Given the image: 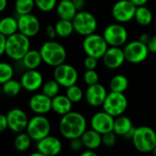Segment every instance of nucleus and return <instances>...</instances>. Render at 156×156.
<instances>
[{
    "label": "nucleus",
    "mask_w": 156,
    "mask_h": 156,
    "mask_svg": "<svg viewBox=\"0 0 156 156\" xmlns=\"http://www.w3.org/2000/svg\"><path fill=\"white\" fill-rule=\"evenodd\" d=\"M8 5V0H0V11L3 12Z\"/></svg>",
    "instance_id": "8fccbe9b"
},
{
    "label": "nucleus",
    "mask_w": 156,
    "mask_h": 156,
    "mask_svg": "<svg viewBox=\"0 0 156 156\" xmlns=\"http://www.w3.org/2000/svg\"><path fill=\"white\" fill-rule=\"evenodd\" d=\"M28 156H47V155H46V154H42V153H40V152H38V151H37V152H35V153L30 154Z\"/></svg>",
    "instance_id": "3c124183"
},
{
    "label": "nucleus",
    "mask_w": 156,
    "mask_h": 156,
    "mask_svg": "<svg viewBox=\"0 0 156 156\" xmlns=\"http://www.w3.org/2000/svg\"><path fill=\"white\" fill-rule=\"evenodd\" d=\"M114 120V117L104 110L96 112L90 118V128L98 131L101 135L110 131H113Z\"/></svg>",
    "instance_id": "2eb2a0df"
},
{
    "label": "nucleus",
    "mask_w": 156,
    "mask_h": 156,
    "mask_svg": "<svg viewBox=\"0 0 156 156\" xmlns=\"http://www.w3.org/2000/svg\"><path fill=\"white\" fill-rule=\"evenodd\" d=\"M136 7L138 6H145L148 2V0H130Z\"/></svg>",
    "instance_id": "de8ad7c7"
},
{
    "label": "nucleus",
    "mask_w": 156,
    "mask_h": 156,
    "mask_svg": "<svg viewBox=\"0 0 156 156\" xmlns=\"http://www.w3.org/2000/svg\"><path fill=\"white\" fill-rule=\"evenodd\" d=\"M123 51L126 62L133 64L144 62L150 53L147 44L140 41L139 40L127 42L123 46Z\"/></svg>",
    "instance_id": "9d476101"
},
{
    "label": "nucleus",
    "mask_w": 156,
    "mask_h": 156,
    "mask_svg": "<svg viewBox=\"0 0 156 156\" xmlns=\"http://www.w3.org/2000/svg\"><path fill=\"white\" fill-rule=\"evenodd\" d=\"M80 156H99L98 155V154L97 153H95L94 152V150H86V151H84V152H82Z\"/></svg>",
    "instance_id": "09e8293b"
},
{
    "label": "nucleus",
    "mask_w": 156,
    "mask_h": 156,
    "mask_svg": "<svg viewBox=\"0 0 156 156\" xmlns=\"http://www.w3.org/2000/svg\"><path fill=\"white\" fill-rule=\"evenodd\" d=\"M20 62L26 70H34L40 66L43 59L39 50L37 51L35 49H30Z\"/></svg>",
    "instance_id": "393cba45"
},
{
    "label": "nucleus",
    "mask_w": 156,
    "mask_h": 156,
    "mask_svg": "<svg viewBox=\"0 0 156 156\" xmlns=\"http://www.w3.org/2000/svg\"><path fill=\"white\" fill-rule=\"evenodd\" d=\"M136 8L130 0H118L112 7V15L116 22L127 23L134 19Z\"/></svg>",
    "instance_id": "f8f14e48"
},
{
    "label": "nucleus",
    "mask_w": 156,
    "mask_h": 156,
    "mask_svg": "<svg viewBox=\"0 0 156 156\" xmlns=\"http://www.w3.org/2000/svg\"><path fill=\"white\" fill-rule=\"evenodd\" d=\"M58 130L61 136L67 140L70 141L80 138L87 130V120L83 114L77 111H70L61 116Z\"/></svg>",
    "instance_id": "f257e3e1"
},
{
    "label": "nucleus",
    "mask_w": 156,
    "mask_h": 156,
    "mask_svg": "<svg viewBox=\"0 0 156 156\" xmlns=\"http://www.w3.org/2000/svg\"><path fill=\"white\" fill-rule=\"evenodd\" d=\"M153 18H154L153 13L147 6H138L136 8L134 20L140 26H143V27L149 26L152 23Z\"/></svg>",
    "instance_id": "bb28decb"
},
{
    "label": "nucleus",
    "mask_w": 156,
    "mask_h": 156,
    "mask_svg": "<svg viewBox=\"0 0 156 156\" xmlns=\"http://www.w3.org/2000/svg\"><path fill=\"white\" fill-rule=\"evenodd\" d=\"M14 67L5 62H3L0 63V83L4 84L7 82L8 80L13 79L14 76Z\"/></svg>",
    "instance_id": "f704fd0d"
},
{
    "label": "nucleus",
    "mask_w": 156,
    "mask_h": 156,
    "mask_svg": "<svg viewBox=\"0 0 156 156\" xmlns=\"http://www.w3.org/2000/svg\"><path fill=\"white\" fill-rule=\"evenodd\" d=\"M33 140L28 135L27 131L17 133L14 140V146L18 152H26L31 146V142Z\"/></svg>",
    "instance_id": "7c9ffc66"
},
{
    "label": "nucleus",
    "mask_w": 156,
    "mask_h": 156,
    "mask_svg": "<svg viewBox=\"0 0 156 156\" xmlns=\"http://www.w3.org/2000/svg\"><path fill=\"white\" fill-rule=\"evenodd\" d=\"M58 2V0H35L37 8L44 13H48L56 9Z\"/></svg>",
    "instance_id": "c9c22d12"
},
{
    "label": "nucleus",
    "mask_w": 156,
    "mask_h": 156,
    "mask_svg": "<svg viewBox=\"0 0 156 156\" xmlns=\"http://www.w3.org/2000/svg\"><path fill=\"white\" fill-rule=\"evenodd\" d=\"M36 6L35 0H16L15 11L17 16L30 14Z\"/></svg>",
    "instance_id": "2f4dec72"
},
{
    "label": "nucleus",
    "mask_w": 156,
    "mask_h": 156,
    "mask_svg": "<svg viewBox=\"0 0 156 156\" xmlns=\"http://www.w3.org/2000/svg\"><path fill=\"white\" fill-rule=\"evenodd\" d=\"M18 32L17 17L7 16L0 20V34L9 37Z\"/></svg>",
    "instance_id": "a878e982"
},
{
    "label": "nucleus",
    "mask_w": 156,
    "mask_h": 156,
    "mask_svg": "<svg viewBox=\"0 0 156 156\" xmlns=\"http://www.w3.org/2000/svg\"><path fill=\"white\" fill-rule=\"evenodd\" d=\"M150 39H151V37L149 36V34H147V33H143V34H141V35L139 36V39H138V40H139L140 41H142V42L147 44V43L149 42Z\"/></svg>",
    "instance_id": "49530a36"
},
{
    "label": "nucleus",
    "mask_w": 156,
    "mask_h": 156,
    "mask_svg": "<svg viewBox=\"0 0 156 156\" xmlns=\"http://www.w3.org/2000/svg\"><path fill=\"white\" fill-rule=\"evenodd\" d=\"M6 129H8V121L6 115H0V131H5Z\"/></svg>",
    "instance_id": "37998d69"
},
{
    "label": "nucleus",
    "mask_w": 156,
    "mask_h": 156,
    "mask_svg": "<svg viewBox=\"0 0 156 156\" xmlns=\"http://www.w3.org/2000/svg\"><path fill=\"white\" fill-rule=\"evenodd\" d=\"M39 51L41 53L43 63L54 68L64 63L67 58V51L65 47L60 42L54 40L43 42Z\"/></svg>",
    "instance_id": "f03ea898"
},
{
    "label": "nucleus",
    "mask_w": 156,
    "mask_h": 156,
    "mask_svg": "<svg viewBox=\"0 0 156 156\" xmlns=\"http://www.w3.org/2000/svg\"><path fill=\"white\" fill-rule=\"evenodd\" d=\"M109 47L103 36L96 32L84 37L82 41V49L86 56H91L98 60L103 57Z\"/></svg>",
    "instance_id": "423d86ee"
},
{
    "label": "nucleus",
    "mask_w": 156,
    "mask_h": 156,
    "mask_svg": "<svg viewBox=\"0 0 156 156\" xmlns=\"http://www.w3.org/2000/svg\"><path fill=\"white\" fill-rule=\"evenodd\" d=\"M83 147H84V145H83V143H82L80 138L70 140L69 148H70L71 151H73V152H80Z\"/></svg>",
    "instance_id": "ea45409f"
},
{
    "label": "nucleus",
    "mask_w": 156,
    "mask_h": 156,
    "mask_svg": "<svg viewBox=\"0 0 156 156\" xmlns=\"http://www.w3.org/2000/svg\"><path fill=\"white\" fill-rule=\"evenodd\" d=\"M72 23L75 32L83 37L95 33L98 28L96 17L92 13L85 10L79 11L72 19Z\"/></svg>",
    "instance_id": "39448f33"
},
{
    "label": "nucleus",
    "mask_w": 156,
    "mask_h": 156,
    "mask_svg": "<svg viewBox=\"0 0 156 156\" xmlns=\"http://www.w3.org/2000/svg\"><path fill=\"white\" fill-rule=\"evenodd\" d=\"M53 78L60 85L61 87L68 88L77 84L79 73L73 65L64 63L54 68Z\"/></svg>",
    "instance_id": "9b49d317"
},
{
    "label": "nucleus",
    "mask_w": 156,
    "mask_h": 156,
    "mask_svg": "<svg viewBox=\"0 0 156 156\" xmlns=\"http://www.w3.org/2000/svg\"><path fill=\"white\" fill-rule=\"evenodd\" d=\"M20 82L24 90L27 92H36L38 89H41L44 84V78L37 69L26 70L20 77Z\"/></svg>",
    "instance_id": "f3484780"
},
{
    "label": "nucleus",
    "mask_w": 156,
    "mask_h": 156,
    "mask_svg": "<svg viewBox=\"0 0 156 156\" xmlns=\"http://www.w3.org/2000/svg\"><path fill=\"white\" fill-rule=\"evenodd\" d=\"M73 103L66 95H58L52 98V111L59 116H64L72 111Z\"/></svg>",
    "instance_id": "5701e85b"
},
{
    "label": "nucleus",
    "mask_w": 156,
    "mask_h": 156,
    "mask_svg": "<svg viewBox=\"0 0 156 156\" xmlns=\"http://www.w3.org/2000/svg\"><path fill=\"white\" fill-rule=\"evenodd\" d=\"M54 26L58 36L60 38H68L75 31L72 20L59 18Z\"/></svg>",
    "instance_id": "c85d7f7f"
},
{
    "label": "nucleus",
    "mask_w": 156,
    "mask_h": 156,
    "mask_svg": "<svg viewBox=\"0 0 156 156\" xmlns=\"http://www.w3.org/2000/svg\"><path fill=\"white\" fill-rule=\"evenodd\" d=\"M51 124L45 115H36L32 117L27 124L26 131L35 142H38L43 138L50 135Z\"/></svg>",
    "instance_id": "0eeeda50"
},
{
    "label": "nucleus",
    "mask_w": 156,
    "mask_h": 156,
    "mask_svg": "<svg viewBox=\"0 0 156 156\" xmlns=\"http://www.w3.org/2000/svg\"><path fill=\"white\" fill-rule=\"evenodd\" d=\"M147 46H148V49H149L150 52L156 54V35L151 37L149 42L147 43Z\"/></svg>",
    "instance_id": "c03bdc74"
},
{
    "label": "nucleus",
    "mask_w": 156,
    "mask_h": 156,
    "mask_svg": "<svg viewBox=\"0 0 156 156\" xmlns=\"http://www.w3.org/2000/svg\"><path fill=\"white\" fill-rule=\"evenodd\" d=\"M134 131H135V127L133 126V121L129 117L122 115L115 118L113 131L118 136H122L124 137L125 139L132 140Z\"/></svg>",
    "instance_id": "412c9836"
},
{
    "label": "nucleus",
    "mask_w": 156,
    "mask_h": 156,
    "mask_svg": "<svg viewBox=\"0 0 156 156\" xmlns=\"http://www.w3.org/2000/svg\"><path fill=\"white\" fill-rule=\"evenodd\" d=\"M28 107L36 115L48 114L52 110V98L46 96L42 92L36 93L30 97L28 101Z\"/></svg>",
    "instance_id": "a211bd4d"
},
{
    "label": "nucleus",
    "mask_w": 156,
    "mask_h": 156,
    "mask_svg": "<svg viewBox=\"0 0 156 156\" xmlns=\"http://www.w3.org/2000/svg\"><path fill=\"white\" fill-rule=\"evenodd\" d=\"M117 137H118V135L114 131H110V132L104 133V134H102V144L108 148L113 147L117 143Z\"/></svg>",
    "instance_id": "4c0bfd02"
},
{
    "label": "nucleus",
    "mask_w": 156,
    "mask_h": 156,
    "mask_svg": "<svg viewBox=\"0 0 156 156\" xmlns=\"http://www.w3.org/2000/svg\"><path fill=\"white\" fill-rule=\"evenodd\" d=\"M102 36L109 46L122 47L127 43L129 35L126 28L122 23H113L104 29Z\"/></svg>",
    "instance_id": "1a4fd4ad"
},
{
    "label": "nucleus",
    "mask_w": 156,
    "mask_h": 156,
    "mask_svg": "<svg viewBox=\"0 0 156 156\" xmlns=\"http://www.w3.org/2000/svg\"><path fill=\"white\" fill-rule=\"evenodd\" d=\"M108 92L107 89L104 86L101 84L98 83L92 86H88L84 98L88 105L93 108H98V107H102L106 97H107Z\"/></svg>",
    "instance_id": "dca6fc26"
},
{
    "label": "nucleus",
    "mask_w": 156,
    "mask_h": 156,
    "mask_svg": "<svg viewBox=\"0 0 156 156\" xmlns=\"http://www.w3.org/2000/svg\"><path fill=\"white\" fill-rule=\"evenodd\" d=\"M100 80L99 74L96 70H86L83 74V81L87 86H92L98 84Z\"/></svg>",
    "instance_id": "e433bc0d"
},
{
    "label": "nucleus",
    "mask_w": 156,
    "mask_h": 156,
    "mask_svg": "<svg viewBox=\"0 0 156 156\" xmlns=\"http://www.w3.org/2000/svg\"><path fill=\"white\" fill-rule=\"evenodd\" d=\"M128 86H129V80L123 74L114 75L109 83L110 90L113 92L124 93L127 90Z\"/></svg>",
    "instance_id": "cd10ccee"
},
{
    "label": "nucleus",
    "mask_w": 156,
    "mask_h": 156,
    "mask_svg": "<svg viewBox=\"0 0 156 156\" xmlns=\"http://www.w3.org/2000/svg\"><path fill=\"white\" fill-rule=\"evenodd\" d=\"M128 108V99L124 93L111 91L108 93L107 97L102 105L104 111L109 113L114 118L124 114Z\"/></svg>",
    "instance_id": "6e6552de"
},
{
    "label": "nucleus",
    "mask_w": 156,
    "mask_h": 156,
    "mask_svg": "<svg viewBox=\"0 0 156 156\" xmlns=\"http://www.w3.org/2000/svg\"><path fill=\"white\" fill-rule=\"evenodd\" d=\"M80 139L84 147L88 150H96L102 144V135L93 129H87Z\"/></svg>",
    "instance_id": "b1692460"
},
{
    "label": "nucleus",
    "mask_w": 156,
    "mask_h": 156,
    "mask_svg": "<svg viewBox=\"0 0 156 156\" xmlns=\"http://www.w3.org/2000/svg\"><path fill=\"white\" fill-rule=\"evenodd\" d=\"M46 34H47V36H48V38L49 40H54L58 36L56 29H55V26H52V25L47 26V28H46Z\"/></svg>",
    "instance_id": "a19ab883"
},
{
    "label": "nucleus",
    "mask_w": 156,
    "mask_h": 156,
    "mask_svg": "<svg viewBox=\"0 0 156 156\" xmlns=\"http://www.w3.org/2000/svg\"><path fill=\"white\" fill-rule=\"evenodd\" d=\"M56 12L59 18L72 20L79 11L73 0H59L56 6Z\"/></svg>",
    "instance_id": "4be33fe9"
},
{
    "label": "nucleus",
    "mask_w": 156,
    "mask_h": 156,
    "mask_svg": "<svg viewBox=\"0 0 156 156\" xmlns=\"http://www.w3.org/2000/svg\"><path fill=\"white\" fill-rule=\"evenodd\" d=\"M30 38L17 32L7 37L5 55L16 62H20L30 50Z\"/></svg>",
    "instance_id": "7ed1b4c3"
},
{
    "label": "nucleus",
    "mask_w": 156,
    "mask_h": 156,
    "mask_svg": "<svg viewBox=\"0 0 156 156\" xmlns=\"http://www.w3.org/2000/svg\"><path fill=\"white\" fill-rule=\"evenodd\" d=\"M73 2H74V5L78 11L83 10V8L85 6V0H73Z\"/></svg>",
    "instance_id": "a18cd8bd"
},
{
    "label": "nucleus",
    "mask_w": 156,
    "mask_h": 156,
    "mask_svg": "<svg viewBox=\"0 0 156 156\" xmlns=\"http://www.w3.org/2000/svg\"><path fill=\"white\" fill-rule=\"evenodd\" d=\"M101 59L105 67L110 70H116L126 62L123 49L121 47L110 46Z\"/></svg>",
    "instance_id": "6ab92c4d"
},
{
    "label": "nucleus",
    "mask_w": 156,
    "mask_h": 156,
    "mask_svg": "<svg viewBox=\"0 0 156 156\" xmlns=\"http://www.w3.org/2000/svg\"><path fill=\"white\" fill-rule=\"evenodd\" d=\"M155 133H156V130H155Z\"/></svg>",
    "instance_id": "864d4df0"
},
{
    "label": "nucleus",
    "mask_w": 156,
    "mask_h": 156,
    "mask_svg": "<svg viewBox=\"0 0 156 156\" xmlns=\"http://www.w3.org/2000/svg\"><path fill=\"white\" fill-rule=\"evenodd\" d=\"M84 95L85 92H83L82 89L77 84L66 88V96L70 99L73 104L80 102L84 98Z\"/></svg>",
    "instance_id": "72a5a7b5"
},
{
    "label": "nucleus",
    "mask_w": 156,
    "mask_h": 156,
    "mask_svg": "<svg viewBox=\"0 0 156 156\" xmlns=\"http://www.w3.org/2000/svg\"><path fill=\"white\" fill-rule=\"evenodd\" d=\"M6 41H7V37L5 35L0 34V54L3 55L5 53V49H6Z\"/></svg>",
    "instance_id": "79ce46f5"
},
{
    "label": "nucleus",
    "mask_w": 156,
    "mask_h": 156,
    "mask_svg": "<svg viewBox=\"0 0 156 156\" xmlns=\"http://www.w3.org/2000/svg\"><path fill=\"white\" fill-rule=\"evenodd\" d=\"M60 87H61L60 85L53 78V79L44 82L41 87V92L45 94L46 96L49 97L50 98H53L59 94Z\"/></svg>",
    "instance_id": "473e14b6"
},
{
    "label": "nucleus",
    "mask_w": 156,
    "mask_h": 156,
    "mask_svg": "<svg viewBox=\"0 0 156 156\" xmlns=\"http://www.w3.org/2000/svg\"><path fill=\"white\" fill-rule=\"evenodd\" d=\"M18 32L24 34L28 38L37 36L41 29L39 19L33 14H27L17 16Z\"/></svg>",
    "instance_id": "4468645a"
},
{
    "label": "nucleus",
    "mask_w": 156,
    "mask_h": 156,
    "mask_svg": "<svg viewBox=\"0 0 156 156\" xmlns=\"http://www.w3.org/2000/svg\"><path fill=\"white\" fill-rule=\"evenodd\" d=\"M5 115L8 121V129L11 131L16 134L26 131L29 120L23 109L15 108L10 109Z\"/></svg>",
    "instance_id": "ddd939ff"
},
{
    "label": "nucleus",
    "mask_w": 156,
    "mask_h": 156,
    "mask_svg": "<svg viewBox=\"0 0 156 156\" xmlns=\"http://www.w3.org/2000/svg\"><path fill=\"white\" fill-rule=\"evenodd\" d=\"M83 66L86 70H96L98 66V59L91 56H86L83 61Z\"/></svg>",
    "instance_id": "58836bf2"
},
{
    "label": "nucleus",
    "mask_w": 156,
    "mask_h": 156,
    "mask_svg": "<svg viewBox=\"0 0 156 156\" xmlns=\"http://www.w3.org/2000/svg\"><path fill=\"white\" fill-rule=\"evenodd\" d=\"M22 89L23 87L21 82L14 78L2 84V92L6 97H16L17 95L20 94Z\"/></svg>",
    "instance_id": "c756f323"
},
{
    "label": "nucleus",
    "mask_w": 156,
    "mask_h": 156,
    "mask_svg": "<svg viewBox=\"0 0 156 156\" xmlns=\"http://www.w3.org/2000/svg\"><path fill=\"white\" fill-rule=\"evenodd\" d=\"M153 153H154V156H156V145H155V147L154 148V150H153Z\"/></svg>",
    "instance_id": "603ef678"
},
{
    "label": "nucleus",
    "mask_w": 156,
    "mask_h": 156,
    "mask_svg": "<svg viewBox=\"0 0 156 156\" xmlns=\"http://www.w3.org/2000/svg\"><path fill=\"white\" fill-rule=\"evenodd\" d=\"M135 149L143 154L153 152L156 145L155 131L148 126H140L135 128L132 138Z\"/></svg>",
    "instance_id": "20e7f679"
},
{
    "label": "nucleus",
    "mask_w": 156,
    "mask_h": 156,
    "mask_svg": "<svg viewBox=\"0 0 156 156\" xmlns=\"http://www.w3.org/2000/svg\"><path fill=\"white\" fill-rule=\"evenodd\" d=\"M37 150L47 156H57L62 150L60 140L55 136L48 135L37 142Z\"/></svg>",
    "instance_id": "aec40b11"
}]
</instances>
